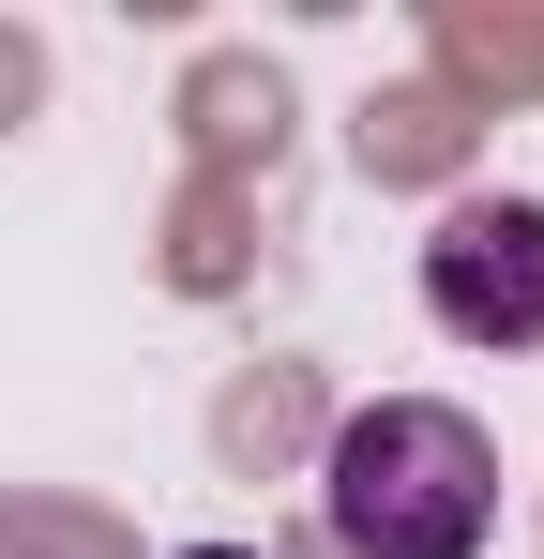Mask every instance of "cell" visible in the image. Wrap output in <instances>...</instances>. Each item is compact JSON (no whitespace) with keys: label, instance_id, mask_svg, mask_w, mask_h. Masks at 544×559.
I'll use <instances>...</instances> for the list:
<instances>
[{"label":"cell","instance_id":"obj_2","mask_svg":"<svg viewBox=\"0 0 544 559\" xmlns=\"http://www.w3.org/2000/svg\"><path fill=\"white\" fill-rule=\"evenodd\" d=\"M424 302L469 348H544V212L530 197H469L424 242Z\"/></svg>","mask_w":544,"mask_h":559},{"label":"cell","instance_id":"obj_1","mask_svg":"<svg viewBox=\"0 0 544 559\" xmlns=\"http://www.w3.org/2000/svg\"><path fill=\"white\" fill-rule=\"evenodd\" d=\"M318 514L348 559H484L499 545V439L439 393H378L318 454Z\"/></svg>","mask_w":544,"mask_h":559},{"label":"cell","instance_id":"obj_3","mask_svg":"<svg viewBox=\"0 0 544 559\" xmlns=\"http://www.w3.org/2000/svg\"><path fill=\"white\" fill-rule=\"evenodd\" d=\"M181 559H258V545H181Z\"/></svg>","mask_w":544,"mask_h":559}]
</instances>
